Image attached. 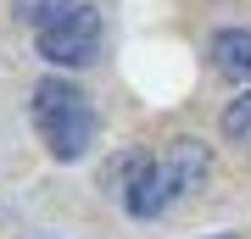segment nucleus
Returning <instances> with one entry per match:
<instances>
[{"label":"nucleus","mask_w":251,"mask_h":239,"mask_svg":"<svg viewBox=\"0 0 251 239\" xmlns=\"http://www.w3.org/2000/svg\"><path fill=\"white\" fill-rule=\"evenodd\" d=\"M34 128L56 161H78L95 145V111L67 78H45L34 89Z\"/></svg>","instance_id":"obj_1"},{"label":"nucleus","mask_w":251,"mask_h":239,"mask_svg":"<svg viewBox=\"0 0 251 239\" xmlns=\"http://www.w3.org/2000/svg\"><path fill=\"white\" fill-rule=\"evenodd\" d=\"M201 178H206V151L196 139H173L156 161H145V167L134 173L123 206H128V217H156L162 206H173L184 189H196Z\"/></svg>","instance_id":"obj_2"},{"label":"nucleus","mask_w":251,"mask_h":239,"mask_svg":"<svg viewBox=\"0 0 251 239\" xmlns=\"http://www.w3.org/2000/svg\"><path fill=\"white\" fill-rule=\"evenodd\" d=\"M39 28V56H45L50 67H90L95 56H100V11L90 6H62V11H50L45 22H34Z\"/></svg>","instance_id":"obj_3"},{"label":"nucleus","mask_w":251,"mask_h":239,"mask_svg":"<svg viewBox=\"0 0 251 239\" xmlns=\"http://www.w3.org/2000/svg\"><path fill=\"white\" fill-rule=\"evenodd\" d=\"M212 67L224 78H251V28H218L212 34Z\"/></svg>","instance_id":"obj_4"},{"label":"nucleus","mask_w":251,"mask_h":239,"mask_svg":"<svg viewBox=\"0 0 251 239\" xmlns=\"http://www.w3.org/2000/svg\"><path fill=\"white\" fill-rule=\"evenodd\" d=\"M224 133H229V139H251V89L224 106Z\"/></svg>","instance_id":"obj_5"},{"label":"nucleus","mask_w":251,"mask_h":239,"mask_svg":"<svg viewBox=\"0 0 251 239\" xmlns=\"http://www.w3.org/2000/svg\"><path fill=\"white\" fill-rule=\"evenodd\" d=\"M62 6H73V0H11V11H17L23 22H45L50 11H62Z\"/></svg>","instance_id":"obj_6"}]
</instances>
